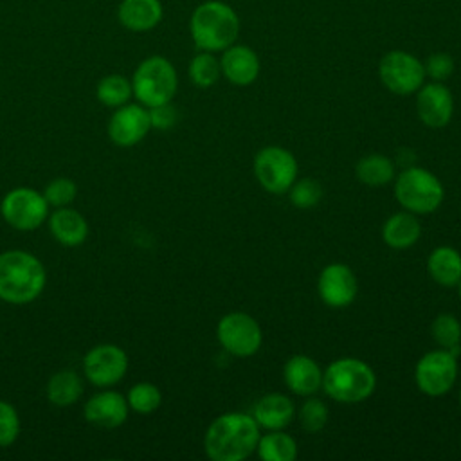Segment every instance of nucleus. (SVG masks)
Wrapping results in <instances>:
<instances>
[{
	"label": "nucleus",
	"instance_id": "29",
	"mask_svg": "<svg viewBox=\"0 0 461 461\" xmlns=\"http://www.w3.org/2000/svg\"><path fill=\"white\" fill-rule=\"evenodd\" d=\"M187 74L189 79L194 86L198 88H209L212 86L220 76H221V67H220V59L214 56V52H207V50H200L196 56H193V59L189 61L187 67Z\"/></svg>",
	"mask_w": 461,
	"mask_h": 461
},
{
	"label": "nucleus",
	"instance_id": "16",
	"mask_svg": "<svg viewBox=\"0 0 461 461\" xmlns=\"http://www.w3.org/2000/svg\"><path fill=\"white\" fill-rule=\"evenodd\" d=\"M283 382L295 396H312L322 389V367L308 355H292L283 366Z\"/></svg>",
	"mask_w": 461,
	"mask_h": 461
},
{
	"label": "nucleus",
	"instance_id": "5",
	"mask_svg": "<svg viewBox=\"0 0 461 461\" xmlns=\"http://www.w3.org/2000/svg\"><path fill=\"white\" fill-rule=\"evenodd\" d=\"M394 198L402 209L416 216L430 214L443 203L445 187L432 171L409 166L394 176Z\"/></svg>",
	"mask_w": 461,
	"mask_h": 461
},
{
	"label": "nucleus",
	"instance_id": "36",
	"mask_svg": "<svg viewBox=\"0 0 461 461\" xmlns=\"http://www.w3.org/2000/svg\"><path fill=\"white\" fill-rule=\"evenodd\" d=\"M149 110V121L151 128L155 130H171L178 122V112L171 103H164L158 106H151Z\"/></svg>",
	"mask_w": 461,
	"mask_h": 461
},
{
	"label": "nucleus",
	"instance_id": "39",
	"mask_svg": "<svg viewBox=\"0 0 461 461\" xmlns=\"http://www.w3.org/2000/svg\"><path fill=\"white\" fill-rule=\"evenodd\" d=\"M459 443H461V438H459Z\"/></svg>",
	"mask_w": 461,
	"mask_h": 461
},
{
	"label": "nucleus",
	"instance_id": "1",
	"mask_svg": "<svg viewBox=\"0 0 461 461\" xmlns=\"http://www.w3.org/2000/svg\"><path fill=\"white\" fill-rule=\"evenodd\" d=\"M261 429L247 412H223L216 416L205 434L203 450L212 461H243L256 454Z\"/></svg>",
	"mask_w": 461,
	"mask_h": 461
},
{
	"label": "nucleus",
	"instance_id": "6",
	"mask_svg": "<svg viewBox=\"0 0 461 461\" xmlns=\"http://www.w3.org/2000/svg\"><path fill=\"white\" fill-rule=\"evenodd\" d=\"M133 97L146 108L171 103L176 88L178 76L173 63L164 56H149L142 59L131 76Z\"/></svg>",
	"mask_w": 461,
	"mask_h": 461
},
{
	"label": "nucleus",
	"instance_id": "13",
	"mask_svg": "<svg viewBox=\"0 0 461 461\" xmlns=\"http://www.w3.org/2000/svg\"><path fill=\"white\" fill-rule=\"evenodd\" d=\"M317 294L330 308H348L358 294V281L353 268L344 263L326 265L317 277Z\"/></svg>",
	"mask_w": 461,
	"mask_h": 461
},
{
	"label": "nucleus",
	"instance_id": "38",
	"mask_svg": "<svg viewBox=\"0 0 461 461\" xmlns=\"http://www.w3.org/2000/svg\"><path fill=\"white\" fill-rule=\"evenodd\" d=\"M457 402H459V407H461V389H459V394H457Z\"/></svg>",
	"mask_w": 461,
	"mask_h": 461
},
{
	"label": "nucleus",
	"instance_id": "21",
	"mask_svg": "<svg viewBox=\"0 0 461 461\" xmlns=\"http://www.w3.org/2000/svg\"><path fill=\"white\" fill-rule=\"evenodd\" d=\"M421 236V223L416 214L409 211L393 212L382 225V240L389 249L407 250L418 243Z\"/></svg>",
	"mask_w": 461,
	"mask_h": 461
},
{
	"label": "nucleus",
	"instance_id": "34",
	"mask_svg": "<svg viewBox=\"0 0 461 461\" xmlns=\"http://www.w3.org/2000/svg\"><path fill=\"white\" fill-rule=\"evenodd\" d=\"M18 434H20V416L16 409L9 402L0 400V447L13 445Z\"/></svg>",
	"mask_w": 461,
	"mask_h": 461
},
{
	"label": "nucleus",
	"instance_id": "2",
	"mask_svg": "<svg viewBox=\"0 0 461 461\" xmlns=\"http://www.w3.org/2000/svg\"><path fill=\"white\" fill-rule=\"evenodd\" d=\"M47 283L43 263L27 250L0 254V299L9 304H27L40 297Z\"/></svg>",
	"mask_w": 461,
	"mask_h": 461
},
{
	"label": "nucleus",
	"instance_id": "8",
	"mask_svg": "<svg viewBox=\"0 0 461 461\" xmlns=\"http://www.w3.org/2000/svg\"><path fill=\"white\" fill-rule=\"evenodd\" d=\"M457 357L447 349H432L421 355L414 367V382L420 393L438 398L452 391L457 380Z\"/></svg>",
	"mask_w": 461,
	"mask_h": 461
},
{
	"label": "nucleus",
	"instance_id": "24",
	"mask_svg": "<svg viewBox=\"0 0 461 461\" xmlns=\"http://www.w3.org/2000/svg\"><path fill=\"white\" fill-rule=\"evenodd\" d=\"M355 175L367 187H382L394 180L396 166L387 155L369 153L357 162Z\"/></svg>",
	"mask_w": 461,
	"mask_h": 461
},
{
	"label": "nucleus",
	"instance_id": "18",
	"mask_svg": "<svg viewBox=\"0 0 461 461\" xmlns=\"http://www.w3.org/2000/svg\"><path fill=\"white\" fill-rule=\"evenodd\" d=\"M221 52H223L220 58L221 76L229 83L236 86H247L258 79L261 65H259L258 54L250 47L232 43Z\"/></svg>",
	"mask_w": 461,
	"mask_h": 461
},
{
	"label": "nucleus",
	"instance_id": "27",
	"mask_svg": "<svg viewBox=\"0 0 461 461\" xmlns=\"http://www.w3.org/2000/svg\"><path fill=\"white\" fill-rule=\"evenodd\" d=\"M97 101L108 108H119L133 97L131 79L122 74H108L95 86Z\"/></svg>",
	"mask_w": 461,
	"mask_h": 461
},
{
	"label": "nucleus",
	"instance_id": "31",
	"mask_svg": "<svg viewBox=\"0 0 461 461\" xmlns=\"http://www.w3.org/2000/svg\"><path fill=\"white\" fill-rule=\"evenodd\" d=\"M128 407L139 414H151L162 403L160 389L151 382H139L130 387L126 394Z\"/></svg>",
	"mask_w": 461,
	"mask_h": 461
},
{
	"label": "nucleus",
	"instance_id": "7",
	"mask_svg": "<svg viewBox=\"0 0 461 461\" xmlns=\"http://www.w3.org/2000/svg\"><path fill=\"white\" fill-rule=\"evenodd\" d=\"M252 171L258 184L270 194L288 193L292 184L297 180L299 164L295 155L281 146H265L261 148L254 160Z\"/></svg>",
	"mask_w": 461,
	"mask_h": 461
},
{
	"label": "nucleus",
	"instance_id": "4",
	"mask_svg": "<svg viewBox=\"0 0 461 461\" xmlns=\"http://www.w3.org/2000/svg\"><path fill=\"white\" fill-rule=\"evenodd\" d=\"M376 389V375L373 367L355 357H342L326 366L322 371L324 394L344 405L367 400Z\"/></svg>",
	"mask_w": 461,
	"mask_h": 461
},
{
	"label": "nucleus",
	"instance_id": "14",
	"mask_svg": "<svg viewBox=\"0 0 461 461\" xmlns=\"http://www.w3.org/2000/svg\"><path fill=\"white\" fill-rule=\"evenodd\" d=\"M149 130V110L140 103H126L115 108L108 121V137L119 148L139 144Z\"/></svg>",
	"mask_w": 461,
	"mask_h": 461
},
{
	"label": "nucleus",
	"instance_id": "28",
	"mask_svg": "<svg viewBox=\"0 0 461 461\" xmlns=\"http://www.w3.org/2000/svg\"><path fill=\"white\" fill-rule=\"evenodd\" d=\"M432 340L438 348L454 353L456 357L461 351V322L454 313H439L430 324Z\"/></svg>",
	"mask_w": 461,
	"mask_h": 461
},
{
	"label": "nucleus",
	"instance_id": "33",
	"mask_svg": "<svg viewBox=\"0 0 461 461\" xmlns=\"http://www.w3.org/2000/svg\"><path fill=\"white\" fill-rule=\"evenodd\" d=\"M77 194V185L74 180L70 178H65V176H59V178H54L50 180L45 189H43V196L45 200L49 202V205L52 207H67L74 202Z\"/></svg>",
	"mask_w": 461,
	"mask_h": 461
},
{
	"label": "nucleus",
	"instance_id": "32",
	"mask_svg": "<svg viewBox=\"0 0 461 461\" xmlns=\"http://www.w3.org/2000/svg\"><path fill=\"white\" fill-rule=\"evenodd\" d=\"M290 203L297 209H312L322 200V185L315 178H299L288 189Z\"/></svg>",
	"mask_w": 461,
	"mask_h": 461
},
{
	"label": "nucleus",
	"instance_id": "9",
	"mask_svg": "<svg viewBox=\"0 0 461 461\" xmlns=\"http://www.w3.org/2000/svg\"><path fill=\"white\" fill-rule=\"evenodd\" d=\"M216 339L232 357L247 358L259 351L263 344V331L250 313L229 312L216 324Z\"/></svg>",
	"mask_w": 461,
	"mask_h": 461
},
{
	"label": "nucleus",
	"instance_id": "37",
	"mask_svg": "<svg viewBox=\"0 0 461 461\" xmlns=\"http://www.w3.org/2000/svg\"><path fill=\"white\" fill-rule=\"evenodd\" d=\"M456 288H457V295H459V299H461V279H459V283L456 285Z\"/></svg>",
	"mask_w": 461,
	"mask_h": 461
},
{
	"label": "nucleus",
	"instance_id": "25",
	"mask_svg": "<svg viewBox=\"0 0 461 461\" xmlns=\"http://www.w3.org/2000/svg\"><path fill=\"white\" fill-rule=\"evenodd\" d=\"M45 393L52 405L70 407L83 394V380L76 371L61 369L49 378Z\"/></svg>",
	"mask_w": 461,
	"mask_h": 461
},
{
	"label": "nucleus",
	"instance_id": "11",
	"mask_svg": "<svg viewBox=\"0 0 461 461\" xmlns=\"http://www.w3.org/2000/svg\"><path fill=\"white\" fill-rule=\"evenodd\" d=\"M378 77L396 95H411L425 83L423 63L405 50H389L378 63Z\"/></svg>",
	"mask_w": 461,
	"mask_h": 461
},
{
	"label": "nucleus",
	"instance_id": "20",
	"mask_svg": "<svg viewBox=\"0 0 461 461\" xmlns=\"http://www.w3.org/2000/svg\"><path fill=\"white\" fill-rule=\"evenodd\" d=\"M164 9L160 0H121L117 5L119 23L131 32L155 29L162 20Z\"/></svg>",
	"mask_w": 461,
	"mask_h": 461
},
{
	"label": "nucleus",
	"instance_id": "19",
	"mask_svg": "<svg viewBox=\"0 0 461 461\" xmlns=\"http://www.w3.org/2000/svg\"><path fill=\"white\" fill-rule=\"evenodd\" d=\"M252 418L261 430H283L295 418V405L283 393H267L252 407Z\"/></svg>",
	"mask_w": 461,
	"mask_h": 461
},
{
	"label": "nucleus",
	"instance_id": "23",
	"mask_svg": "<svg viewBox=\"0 0 461 461\" xmlns=\"http://www.w3.org/2000/svg\"><path fill=\"white\" fill-rule=\"evenodd\" d=\"M427 272L439 286L454 288L461 279V254L448 245L436 247L427 258Z\"/></svg>",
	"mask_w": 461,
	"mask_h": 461
},
{
	"label": "nucleus",
	"instance_id": "35",
	"mask_svg": "<svg viewBox=\"0 0 461 461\" xmlns=\"http://www.w3.org/2000/svg\"><path fill=\"white\" fill-rule=\"evenodd\" d=\"M425 76H429L432 81H445L454 72V59L448 52H432L427 61L423 63Z\"/></svg>",
	"mask_w": 461,
	"mask_h": 461
},
{
	"label": "nucleus",
	"instance_id": "15",
	"mask_svg": "<svg viewBox=\"0 0 461 461\" xmlns=\"http://www.w3.org/2000/svg\"><path fill=\"white\" fill-rule=\"evenodd\" d=\"M416 113L427 128H443L454 115V95L441 81L423 83L416 92Z\"/></svg>",
	"mask_w": 461,
	"mask_h": 461
},
{
	"label": "nucleus",
	"instance_id": "12",
	"mask_svg": "<svg viewBox=\"0 0 461 461\" xmlns=\"http://www.w3.org/2000/svg\"><path fill=\"white\" fill-rule=\"evenodd\" d=\"M128 371V355L115 344L94 346L83 358V373L86 380L97 387H112L119 384Z\"/></svg>",
	"mask_w": 461,
	"mask_h": 461
},
{
	"label": "nucleus",
	"instance_id": "10",
	"mask_svg": "<svg viewBox=\"0 0 461 461\" xmlns=\"http://www.w3.org/2000/svg\"><path fill=\"white\" fill-rule=\"evenodd\" d=\"M49 202L32 187H14L0 202V214L16 230H34L49 218Z\"/></svg>",
	"mask_w": 461,
	"mask_h": 461
},
{
	"label": "nucleus",
	"instance_id": "22",
	"mask_svg": "<svg viewBox=\"0 0 461 461\" xmlns=\"http://www.w3.org/2000/svg\"><path fill=\"white\" fill-rule=\"evenodd\" d=\"M49 229L54 240L65 247H79L88 236L85 216L72 207H58L49 216Z\"/></svg>",
	"mask_w": 461,
	"mask_h": 461
},
{
	"label": "nucleus",
	"instance_id": "30",
	"mask_svg": "<svg viewBox=\"0 0 461 461\" xmlns=\"http://www.w3.org/2000/svg\"><path fill=\"white\" fill-rule=\"evenodd\" d=\"M328 418H330L328 405L321 398H317L315 394L304 396V402L297 411V421L304 432L308 434L321 432L326 427Z\"/></svg>",
	"mask_w": 461,
	"mask_h": 461
},
{
	"label": "nucleus",
	"instance_id": "3",
	"mask_svg": "<svg viewBox=\"0 0 461 461\" xmlns=\"http://www.w3.org/2000/svg\"><path fill=\"white\" fill-rule=\"evenodd\" d=\"M189 32L196 49L220 52L236 41L240 34V18L229 4L207 0L193 11Z\"/></svg>",
	"mask_w": 461,
	"mask_h": 461
},
{
	"label": "nucleus",
	"instance_id": "26",
	"mask_svg": "<svg viewBox=\"0 0 461 461\" xmlns=\"http://www.w3.org/2000/svg\"><path fill=\"white\" fill-rule=\"evenodd\" d=\"M297 441L283 430H267L259 436L256 454L263 461H294L297 457Z\"/></svg>",
	"mask_w": 461,
	"mask_h": 461
},
{
	"label": "nucleus",
	"instance_id": "17",
	"mask_svg": "<svg viewBox=\"0 0 461 461\" xmlns=\"http://www.w3.org/2000/svg\"><path fill=\"white\" fill-rule=\"evenodd\" d=\"M128 402L117 391H99L88 398L83 414L85 420L101 429H117L128 420Z\"/></svg>",
	"mask_w": 461,
	"mask_h": 461
}]
</instances>
